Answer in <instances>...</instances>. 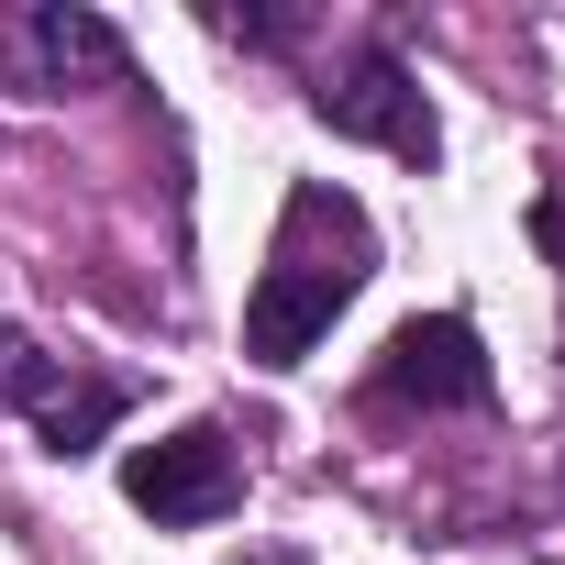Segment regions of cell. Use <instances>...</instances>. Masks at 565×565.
<instances>
[{"label": "cell", "mask_w": 565, "mask_h": 565, "mask_svg": "<svg viewBox=\"0 0 565 565\" xmlns=\"http://www.w3.org/2000/svg\"><path fill=\"white\" fill-rule=\"evenodd\" d=\"M45 388H56V366L34 355V333H23V322H0V411H34Z\"/></svg>", "instance_id": "7"}, {"label": "cell", "mask_w": 565, "mask_h": 565, "mask_svg": "<svg viewBox=\"0 0 565 565\" xmlns=\"http://www.w3.org/2000/svg\"><path fill=\"white\" fill-rule=\"evenodd\" d=\"M366 399H377V411H488V399H499V377H488L477 322H455V311L399 322V333H388V355H377V377H366Z\"/></svg>", "instance_id": "4"}, {"label": "cell", "mask_w": 565, "mask_h": 565, "mask_svg": "<svg viewBox=\"0 0 565 565\" xmlns=\"http://www.w3.org/2000/svg\"><path fill=\"white\" fill-rule=\"evenodd\" d=\"M134 411V377H56L45 399H34V422H45V455H89L111 422Z\"/></svg>", "instance_id": "6"}, {"label": "cell", "mask_w": 565, "mask_h": 565, "mask_svg": "<svg viewBox=\"0 0 565 565\" xmlns=\"http://www.w3.org/2000/svg\"><path fill=\"white\" fill-rule=\"evenodd\" d=\"M211 23H222L233 45H300V34H311V12H211Z\"/></svg>", "instance_id": "8"}, {"label": "cell", "mask_w": 565, "mask_h": 565, "mask_svg": "<svg viewBox=\"0 0 565 565\" xmlns=\"http://www.w3.org/2000/svg\"><path fill=\"white\" fill-rule=\"evenodd\" d=\"M311 111L333 122V134H355V145H377V156H399V167H433L444 156V134H433V100H422V78L388 56V45H355L322 89H311Z\"/></svg>", "instance_id": "3"}, {"label": "cell", "mask_w": 565, "mask_h": 565, "mask_svg": "<svg viewBox=\"0 0 565 565\" xmlns=\"http://www.w3.org/2000/svg\"><path fill=\"white\" fill-rule=\"evenodd\" d=\"M122 488H134V510H145V521L200 532V521H222V510L244 499V466H233V444H222L211 422H189V433H167V444H134Z\"/></svg>", "instance_id": "5"}, {"label": "cell", "mask_w": 565, "mask_h": 565, "mask_svg": "<svg viewBox=\"0 0 565 565\" xmlns=\"http://www.w3.org/2000/svg\"><path fill=\"white\" fill-rule=\"evenodd\" d=\"M366 266H377L366 211H355L344 189L300 178V189H289V211H277L266 277H255V300H244V355H255V366H300V355L333 333V311L366 289Z\"/></svg>", "instance_id": "1"}, {"label": "cell", "mask_w": 565, "mask_h": 565, "mask_svg": "<svg viewBox=\"0 0 565 565\" xmlns=\"http://www.w3.org/2000/svg\"><path fill=\"white\" fill-rule=\"evenodd\" d=\"M554 488H565V455H554Z\"/></svg>", "instance_id": "9"}, {"label": "cell", "mask_w": 565, "mask_h": 565, "mask_svg": "<svg viewBox=\"0 0 565 565\" xmlns=\"http://www.w3.org/2000/svg\"><path fill=\"white\" fill-rule=\"evenodd\" d=\"M0 78L23 100H67V89H122L134 78V45L78 12V0H0Z\"/></svg>", "instance_id": "2"}]
</instances>
